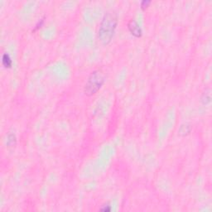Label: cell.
<instances>
[{
    "label": "cell",
    "instance_id": "cell-1",
    "mask_svg": "<svg viewBox=\"0 0 212 212\" xmlns=\"http://www.w3.org/2000/svg\"><path fill=\"white\" fill-rule=\"evenodd\" d=\"M118 23V17L115 12H107L102 19L99 28V39L104 45H108L111 41Z\"/></svg>",
    "mask_w": 212,
    "mask_h": 212
},
{
    "label": "cell",
    "instance_id": "cell-2",
    "mask_svg": "<svg viewBox=\"0 0 212 212\" xmlns=\"http://www.w3.org/2000/svg\"><path fill=\"white\" fill-rule=\"evenodd\" d=\"M105 76L103 71L101 70L94 71L86 83V86L84 88V91L86 95H93L96 93L99 89H100L101 86H103Z\"/></svg>",
    "mask_w": 212,
    "mask_h": 212
},
{
    "label": "cell",
    "instance_id": "cell-3",
    "mask_svg": "<svg viewBox=\"0 0 212 212\" xmlns=\"http://www.w3.org/2000/svg\"><path fill=\"white\" fill-rule=\"evenodd\" d=\"M128 28L129 30L130 33L135 37H142V28L140 27L138 22L134 19L130 20L129 22L128 23Z\"/></svg>",
    "mask_w": 212,
    "mask_h": 212
},
{
    "label": "cell",
    "instance_id": "cell-4",
    "mask_svg": "<svg viewBox=\"0 0 212 212\" xmlns=\"http://www.w3.org/2000/svg\"><path fill=\"white\" fill-rule=\"evenodd\" d=\"M2 63H3V65H4V66L5 67V68H11L12 67L13 61H12L10 56H9L7 53H4V55H3V57H2Z\"/></svg>",
    "mask_w": 212,
    "mask_h": 212
},
{
    "label": "cell",
    "instance_id": "cell-5",
    "mask_svg": "<svg viewBox=\"0 0 212 212\" xmlns=\"http://www.w3.org/2000/svg\"><path fill=\"white\" fill-rule=\"evenodd\" d=\"M191 130V127L190 124H188V123L182 124V125L181 126V128H180V129H179V134H181V135L185 136L186 134H189Z\"/></svg>",
    "mask_w": 212,
    "mask_h": 212
},
{
    "label": "cell",
    "instance_id": "cell-6",
    "mask_svg": "<svg viewBox=\"0 0 212 212\" xmlns=\"http://www.w3.org/2000/svg\"><path fill=\"white\" fill-rule=\"evenodd\" d=\"M16 136L14 134H8L7 137V145L12 147L16 144Z\"/></svg>",
    "mask_w": 212,
    "mask_h": 212
},
{
    "label": "cell",
    "instance_id": "cell-7",
    "mask_svg": "<svg viewBox=\"0 0 212 212\" xmlns=\"http://www.w3.org/2000/svg\"><path fill=\"white\" fill-rule=\"evenodd\" d=\"M202 102L203 104H208L209 102H211V91L208 90L205 93L203 94V97H202Z\"/></svg>",
    "mask_w": 212,
    "mask_h": 212
},
{
    "label": "cell",
    "instance_id": "cell-8",
    "mask_svg": "<svg viewBox=\"0 0 212 212\" xmlns=\"http://www.w3.org/2000/svg\"><path fill=\"white\" fill-rule=\"evenodd\" d=\"M151 4V1H148V0H144L141 2V8L142 9H145L148 7L149 4Z\"/></svg>",
    "mask_w": 212,
    "mask_h": 212
},
{
    "label": "cell",
    "instance_id": "cell-9",
    "mask_svg": "<svg viewBox=\"0 0 212 212\" xmlns=\"http://www.w3.org/2000/svg\"><path fill=\"white\" fill-rule=\"evenodd\" d=\"M100 211H111V207H110V205H109V203H107V204H105V205H104L102 207H101Z\"/></svg>",
    "mask_w": 212,
    "mask_h": 212
}]
</instances>
